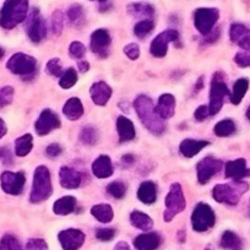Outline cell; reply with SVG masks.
Returning a JSON list of instances; mask_svg holds the SVG:
<instances>
[{
    "label": "cell",
    "mask_w": 250,
    "mask_h": 250,
    "mask_svg": "<svg viewBox=\"0 0 250 250\" xmlns=\"http://www.w3.org/2000/svg\"><path fill=\"white\" fill-rule=\"evenodd\" d=\"M134 108H135L141 123L145 125V128L150 133H152L153 135H161L165 133V123H163L162 118L158 115L156 105L153 104V101L150 97L145 95L136 97L135 102H134Z\"/></svg>",
    "instance_id": "cell-1"
},
{
    "label": "cell",
    "mask_w": 250,
    "mask_h": 250,
    "mask_svg": "<svg viewBox=\"0 0 250 250\" xmlns=\"http://www.w3.org/2000/svg\"><path fill=\"white\" fill-rule=\"evenodd\" d=\"M28 15V0H5L0 10V26L4 30H13L23 22Z\"/></svg>",
    "instance_id": "cell-2"
},
{
    "label": "cell",
    "mask_w": 250,
    "mask_h": 250,
    "mask_svg": "<svg viewBox=\"0 0 250 250\" xmlns=\"http://www.w3.org/2000/svg\"><path fill=\"white\" fill-rule=\"evenodd\" d=\"M249 190V184L245 182H234L230 184H217L212 189V198L215 201L226 205L235 206L239 203L244 193Z\"/></svg>",
    "instance_id": "cell-3"
},
{
    "label": "cell",
    "mask_w": 250,
    "mask_h": 250,
    "mask_svg": "<svg viewBox=\"0 0 250 250\" xmlns=\"http://www.w3.org/2000/svg\"><path fill=\"white\" fill-rule=\"evenodd\" d=\"M52 191L53 188L49 170L45 166H38L35 170V174H33L30 201L32 204L42 203L52 195Z\"/></svg>",
    "instance_id": "cell-4"
},
{
    "label": "cell",
    "mask_w": 250,
    "mask_h": 250,
    "mask_svg": "<svg viewBox=\"0 0 250 250\" xmlns=\"http://www.w3.org/2000/svg\"><path fill=\"white\" fill-rule=\"evenodd\" d=\"M166 210L163 213V220L166 222H170L178 213L182 212L187 206L183 189L179 183H173L168 191V195L165 199Z\"/></svg>",
    "instance_id": "cell-5"
},
{
    "label": "cell",
    "mask_w": 250,
    "mask_h": 250,
    "mask_svg": "<svg viewBox=\"0 0 250 250\" xmlns=\"http://www.w3.org/2000/svg\"><path fill=\"white\" fill-rule=\"evenodd\" d=\"M6 68L15 75L32 78L37 71V60L25 53H15L9 58Z\"/></svg>",
    "instance_id": "cell-6"
},
{
    "label": "cell",
    "mask_w": 250,
    "mask_h": 250,
    "mask_svg": "<svg viewBox=\"0 0 250 250\" xmlns=\"http://www.w3.org/2000/svg\"><path fill=\"white\" fill-rule=\"evenodd\" d=\"M226 97H230V95L225 83V76L222 73H216L211 81L210 103H208L210 115H215L220 112L221 108L223 107Z\"/></svg>",
    "instance_id": "cell-7"
},
{
    "label": "cell",
    "mask_w": 250,
    "mask_h": 250,
    "mask_svg": "<svg viewBox=\"0 0 250 250\" xmlns=\"http://www.w3.org/2000/svg\"><path fill=\"white\" fill-rule=\"evenodd\" d=\"M216 222V216L210 205L205 203H199L195 206L191 215V225L196 232H206L212 228Z\"/></svg>",
    "instance_id": "cell-8"
},
{
    "label": "cell",
    "mask_w": 250,
    "mask_h": 250,
    "mask_svg": "<svg viewBox=\"0 0 250 250\" xmlns=\"http://www.w3.org/2000/svg\"><path fill=\"white\" fill-rule=\"evenodd\" d=\"M218 18H220L218 9L200 8L194 13V25L201 35L208 36L213 31Z\"/></svg>",
    "instance_id": "cell-9"
},
{
    "label": "cell",
    "mask_w": 250,
    "mask_h": 250,
    "mask_svg": "<svg viewBox=\"0 0 250 250\" xmlns=\"http://www.w3.org/2000/svg\"><path fill=\"white\" fill-rule=\"evenodd\" d=\"M26 177L23 172H10V170H5L0 175V184H1V189L4 193L9 194V195L18 196L23 191L25 188Z\"/></svg>",
    "instance_id": "cell-10"
},
{
    "label": "cell",
    "mask_w": 250,
    "mask_h": 250,
    "mask_svg": "<svg viewBox=\"0 0 250 250\" xmlns=\"http://www.w3.org/2000/svg\"><path fill=\"white\" fill-rule=\"evenodd\" d=\"M26 32L28 38L33 43H40L47 36V25L44 19L40 14L38 9H33L27 18V25H26Z\"/></svg>",
    "instance_id": "cell-11"
},
{
    "label": "cell",
    "mask_w": 250,
    "mask_h": 250,
    "mask_svg": "<svg viewBox=\"0 0 250 250\" xmlns=\"http://www.w3.org/2000/svg\"><path fill=\"white\" fill-rule=\"evenodd\" d=\"M223 167V162L221 160L208 156L203 158L196 165V172H198V180L200 184H206L216 173L220 172Z\"/></svg>",
    "instance_id": "cell-12"
},
{
    "label": "cell",
    "mask_w": 250,
    "mask_h": 250,
    "mask_svg": "<svg viewBox=\"0 0 250 250\" xmlns=\"http://www.w3.org/2000/svg\"><path fill=\"white\" fill-rule=\"evenodd\" d=\"M179 38V33L175 30H166L161 32L155 40L152 41L150 47L151 54L155 58L166 57L168 52V44L170 42H175Z\"/></svg>",
    "instance_id": "cell-13"
},
{
    "label": "cell",
    "mask_w": 250,
    "mask_h": 250,
    "mask_svg": "<svg viewBox=\"0 0 250 250\" xmlns=\"http://www.w3.org/2000/svg\"><path fill=\"white\" fill-rule=\"evenodd\" d=\"M85 233L76 228L64 229L58 234V239L64 250H79L85 243Z\"/></svg>",
    "instance_id": "cell-14"
},
{
    "label": "cell",
    "mask_w": 250,
    "mask_h": 250,
    "mask_svg": "<svg viewBox=\"0 0 250 250\" xmlns=\"http://www.w3.org/2000/svg\"><path fill=\"white\" fill-rule=\"evenodd\" d=\"M60 124H62L60 119L53 110L43 109L35 124L36 133L40 136H44L50 131L60 128Z\"/></svg>",
    "instance_id": "cell-15"
},
{
    "label": "cell",
    "mask_w": 250,
    "mask_h": 250,
    "mask_svg": "<svg viewBox=\"0 0 250 250\" xmlns=\"http://www.w3.org/2000/svg\"><path fill=\"white\" fill-rule=\"evenodd\" d=\"M110 42H112V40H110L109 32L107 30H104V28L96 30L91 35V50L96 55H98V57L105 58L108 55V49H109Z\"/></svg>",
    "instance_id": "cell-16"
},
{
    "label": "cell",
    "mask_w": 250,
    "mask_h": 250,
    "mask_svg": "<svg viewBox=\"0 0 250 250\" xmlns=\"http://www.w3.org/2000/svg\"><path fill=\"white\" fill-rule=\"evenodd\" d=\"M225 175L234 182H239L243 178L250 177V168L247 167V161L244 158H238L226 163Z\"/></svg>",
    "instance_id": "cell-17"
},
{
    "label": "cell",
    "mask_w": 250,
    "mask_h": 250,
    "mask_svg": "<svg viewBox=\"0 0 250 250\" xmlns=\"http://www.w3.org/2000/svg\"><path fill=\"white\" fill-rule=\"evenodd\" d=\"M59 179L60 185L65 189H76L83 183V175L79 170L74 168L64 166L59 170Z\"/></svg>",
    "instance_id": "cell-18"
},
{
    "label": "cell",
    "mask_w": 250,
    "mask_h": 250,
    "mask_svg": "<svg viewBox=\"0 0 250 250\" xmlns=\"http://www.w3.org/2000/svg\"><path fill=\"white\" fill-rule=\"evenodd\" d=\"M90 95L93 103L102 107V105L107 104V102L112 97V88L104 81H98L91 86Z\"/></svg>",
    "instance_id": "cell-19"
},
{
    "label": "cell",
    "mask_w": 250,
    "mask_h": 250,
    "mask_svg": "<svg viewBox=\"0 0 250 250\" xmlns=\"http://www.w3.org/2000/svg\"><path fill=\"white\" fill-rule=\"evenodd\" d=\"M161 242L162 239L158 233H144L134 239V247L136 248V250H156L160 247Z\"/></svg>",
    "instance_id": "cell-20"
},
{
    "label": "cell",
    "mask_w": 250,
    "mask_h": 250,
    "mask_svg": "<svg viewBox=\"0 0 250 250\" xmlns=\"http://www.w3.org/2000/svg\"><path fill=\"white\" fill-rule=\"evenodd\" d=\"M158 115L162 119H169L174 115L175 112V98L170 93H163L158 98L157 105H156Z\"/></svg>",
    "instance_id": "cell-21"
},
{
    "label": "cell",
    "mask_w": 250,
    "mask_h": 250,
    "mask_svg": "<svg viewBox=\"0 0 250 250\" xmlns=\"http://www.w3.org/2000/svg\"><path fill=\"white\" fill-rule=\"evenodd\" d=\"M117 130L120 143H128L135 139L136 131L134 123L126 117H119L117 119Z\"/></svg>",
    "instance_id": "cell-22"
},
{
    "label": "cell",
    "mask_w": 250,
    "mask_h": 250,
    "mask_svg": "<svg viewBox=\"0 0 250 250\" xmlns=\"http://www.w3.org/2000/svg\"><path fill=\"white\" fill-rule=\"evenodd\" d=\"M210 145V141L205 140H193V139H185L179 146V151L184 157L191 158L198 155L201 150Z\"/></svg>",
    "instance_id": "cell-23"
},
{
    "label": "cell",
    "mask_w": 250,
    "mask_h": 250,
    "mask_svg": "<svg viewBox=\"0 0 250 250\" xmlns=\"http://www.w3.org/2000/svg\"><path fill=\"white\" fill-rule=\"evenodd\" d=\"M92 173L100 179L109 178L113 174V165L107 155H101L92 163Z\"/></svg>",
    "instance_id": "cell-24"
},
{
    "label": "cell",
    "mask_w": 250,
    "mask_h": 250,
    "mask_svg": "<svg viewBox=\"0 0 250 250\" xmlns=\"http://www.w3.org/2000/svg\"><path fill=\"white\" fill-rule=\"evenodd\" d=\"M138 198L141 203L146 205H152L157 200V187L153 182H144L141 183L138 190Z\"/></svg>",
    "instance_id": "cell-25"
},
{
    "label": "cell",
    "mask_w": 250,
    "mask_h": 250,
    "mask_svg": "<svg viewBox=\"0 0 250 250\" xmlns=\"http://www.w3.org/2000/svg\"><path fill=\"white\" fill-rule=\"evenodd\" d=\"M62 113L68 119L78 120L83 114V105L78 97H73L68 100L62 107Z\"/></svg>",
    "instance_id": "cell-26"
},
{
    "label": "cell",
    "mask_w": 250,
    "mask_h": 250,
    "mask_svg": "<svg viewBox=\"0 0 250 250\" xmlns=\"http://www.w3.org/2000/svg\"><path fill=\"white\" fill-rule=\"evenodd\" d=\"M76 208V199L74 196H64L57 200L53 206V211L55 215L66 216L74 212Z\"/></svg>",
    "instance_id": "cell-27"
},
{
    "label": "cell",
    "mask_w": 250,
    "mask_h": 250,
    "mask_svg": "<svg viewBox=\"0 0 250 250\" xmlns=\"http://www.w3.org/2000/svg\"><path fill=\"white\" fill-rule=\"evenodd\" d=\"M221 247L226 250H243V240L237 233L226 230L221 237Z\"/></svg>",
    "instance_id": "cell-28"
},
{
    "label": "cell",
    "mask_w": 250,
    "mask_h": 250,
    "mask_svg": "<svg viewBox=\"0 0 250 250\" xmlns=\"http://www.w3.org/2000/svg\"><path fill=\"white\" fill-rule=\"evenodd\" d=\"M130 222L134 227L138 228V229L145 230V232H147V230H150L153 227L152 218L148 215H146V213L138 210L133 211L130 213Z\"/></svg>",
    "instance_id": "cell-29"
},
{
    "label": "cell",
    "mask_w": 250,
    "mask_h": 250,
    "mask_svg": "<svg viewBox=\"0 0 250 250\" xmlns=\"http://www.w3.org/2000/svg\"><path fill=\"white\" fill-rule=\"evenodd\" d=\"M91 213L97 221L102 223H109L114 217V212L108 204H98L91 208Z\"/></svg>",
    "instance_id": "cell-30"
},
{
    "label": "cell",
    "mask_w": 250,
    "mask_h": 250,
    "mask_svg": "<svg viewBox=\"0 0 250 250\" xmlns=\"http://www.w3.org/2000/svg\"><path fill=\"white\" fill-rule=\"evenodd\" d=\"M33 138L31 134H25L15 140V153L19 157H26L32 151Z\"/></svg>",
    "instance_id": "cell-31"
},
{
    "label": "cell",
    "mask_w": 250,
    "mask_h": 250,
    "mask_svg": "<svg viewBox=\"0 0 250 250\" xmlns=\"http://www.w3.org/2000/svg\"><path fill=\"white\" fill-rule=\"evenodd\" d=\"M248 88H249V80L248 79L242 78L235 81L234 86H233V92L230 95V102L235 105L239 104L243 98H244Z\"/></svg>",
    "instance_id": "cell-32"
},
{
    "label": "cell",
    "mask_w": 250,
    "mask_h": 250,
    "mask_svg": "<svg viewBox=\"0 0 250 250\" xmlns=\"http://www.w3.org/2000/svg\"><path fill=\"white\" fill-rule=\"evenodd\" d=\"M128 11L131 14V15L136 16V18H144L145 20H150L153 16V10L152 6L150 4L145 3H134L131 5H129Z\"/></svg>",
    "instance_id": "cell-33"
},
{
    "label": "cell",
    "mask_w": 250,
    "mask_h": 250,
    "mask_svg": "<svg viewBox=\"0 0 250 250\" xmlns=\"http://www.w3.org/2000/svg\"><path fill=\"white\" fill-rule=\"evenodd\" d=\"M213 131L218 138H227L235 133V124L233 120L223 119L215 125Z\"/></svg>",
    "instance_id": "cell-34"
},
{
    "label": "cell",
    "mask_w": 250,
    "mask_h": 250,
    "mask_svg": "<svg viewBox=\"0 0 250 250\" xmlns=\"http://www.w3.org/2000/svg\"><path fill=\"white\" fill-rule=\"evenodd\" d=\"M66 15H68L69 21H70L73 25L78 26V27H80V26L85 22V13H83V6L79 5V4L70 6V8L68 9Z\"/></svg>",
    "instance_id": "cell-35"
},
{
    "label": "cell",
    "mask_w": 250,
    "mask_h": 250,
    "mask_svg": "<svg viewBox=\"0 0 250 250\" xmlns=\"http://www.w3.org/2000/svg\"><path fill=\"white\" fill-rule=\"evenodd\" d=\"M76 83H78V73L74 68H69L65 73L62 74L59 80L60 87L64 88V90H69V88L74 87Z\"/></svg>",
    "instance_id": "cell-36"
},
{
    "label": "cell",
    "mask_w": 250,
    "mask_h": 250,
    "mask_svg": "<svg viewBox=\"0 0 250 250\" xmlns=\"http://www.w3.org/2000/svg\"><path fill=\"white\" fill-rule=\"evenodd\" d=\"M0 250H22V247L15 235L5 234L0 239Z\"/></svg>",
    "instance_id": "cell-37"
},
{
    "label": "cell",
    "mask_w": 250,
    "mask_h": 250,
    "mask_svg": "<svg viewBox=\"0 0 250 250\" xmlns=\"http://www.w3.org/2000/svg\"><path fill=\"white\" fill-rule=\"evenodd\" d=\"M153 27H155V23L152 20H143L136 23L135 27H134V33H135L136 37L144 38L152 32Z\"/></svg>",
    "instance_id": "cell-38"
},
{
    "label": "cell",
    "mask_w": 250,
    "mask_h": 250,
    "mask_svg": "<svg viewBox=\"0 0 250 250\" xmlns=\"http://www.w3.org/2000/svg\"><path fill=\"white\" fill-rule=\"evenodd\" d=\"M80 140L85 145H95L98 140L97 130L95 128H92V126H85L80 133Z\"/></svg>",
    "instance_id": "cell-39"
},
{
    "label": "cell",
    "mask_w": 250,
    "mask_h": 250,
    "mask_svg": "<svg viewBox=\"0 0 250 250\" xmlns=\"http://www.w3.org/2000/svg\"><path fill=\"white\" fill-rule=\"evenodd\" d=\"M107 191L115 199H123L124 198L125 193H126V184L119 180L110 183L107 187Z\"/></svg>",
    "instance_id": "cell-40"
},
{
    "label": "cell",
    "mask_w": 250,
    "mask_h": 250,
    "mask_svg": "<svg viewBox=\"0 0 250 250\" xmlns=\"http://www.w3.org/2000/svg\"><path fill=\"white\" fill-rule=\"evenodd\" d=\"M248 31H249V28H248L247 26L242 25V23H233L229 28L230 41L237 44V43L239 42V41L242 40L245 35H247Z\"/></svg>",
    "instance_id": "cell-41"
},
{
    "label": "cell",
    "mask_w": 250,
    "mask_h": 250,
    "mask_svg": "<svg viewBox=\"0 0 250 250\" xmlns=\"http://www.w3.org/2000/svg\"><path fill=\"white\" fill-rule=\"evenodd\" d=\"M45 70L49 75L54 76V78H62V64H60L59 58H53L49 62H47V66H45Z\"/></svg>",
    "instance_id": "cell-42"
},
{
    "label": "cell",
    "mask_w": 250,
    "mask_h": 250,
    "mask_svg": "<svg viewBox=\"0 0 250 250\" xmlns=\"http://www.w3.org/2000/svg\"><path fill=\"white\" fill-rule=\"evenodd\" d=\"M14 88L11 86H4L0 88V108H4L10 104L14 100Z\"/></svg>",
    "instance_id": "cell-43"
},
{
    "label": "cell",
    "mask_w": 250,
    "mask_h": 250,
    "mask_svg": "<svg viewBox=\"0 0 250 250\" xmlns=\"http://www.w3.org/2000/svg\"><path fill=\"white\" fill-rule=\"evenodd\" d=\"M62 23H64V19H62V11L57 10L54 11L52 16V32L54 36H59L62 31Z\"/></svg>",
    "instance_id": "cell-44"
},
{
    "label": "cell",
    "mask_w": 250,
    "mask_h": 250,
    "mask_svg": "<svg viewBox=\"0 0 250 250\" xmlns=\"http://www.w3.org/2000/svg\"><path fill=\"white\" fill-rule=\"evenodd\" d=\"M69 53H70V55L74 58V59L80 60L85 57L86 47L81 42L75 41V42L71 43L70 47H69Z\"/></svg>",
    "instance_id": "cell-45"
},
{
    "label": "cell",
    "mask_w": 250,
    "mask_h": 250,
    "mask_svg": "<svg viewBox=\"0 0 250 250\" xmlns=\"http://www.w3.org/2000/svg\"><path fill=\"white\" fill-rule=\"evenodd\" d=\"M234 62L240 68H250V52H238L234 57Z\"/></svg>",
    "instance_id": "cell-46"
},
{
    "label": "cell",
    "mask_w": 250,
    "mask_h": 250,
    "mask_svg": "<svg viewBox=\"0 0 250 250\" xmlns=\"http://www.w3.org/2000/svg\"><path fill=\"white\" fill-rule=\"evenodd\" d=\"M115 235V229L113 228H98L96 230V238L102 242H108V240H112Z\"/></svg>",
    "instance_id": "cell-47"
},
{
    "label": "cell",
    "mask_w": 250,
    "mask_h": 250,
    "mask_svg": "<svg viewBox=\"0 0 250 250\" xmlns=\"http://www.w3.org/2000/svg\"><path fill=\"white\" fill-rule=\"evenodd\" d=\"M0 161L4 166H13L14 163V157L13 152H11L10 148L8 146H3L0 147Z\"/></svg>",
    "instance_id": "cell-48"
},
{
    "label": "cell",
    "mask_w": 250,
    "mask_h": 250,
    "mask_svg": "<svg viewBox=\"0 0 250 250\" xmlns=\"http://www.w3.org/2000/svg\"><path fill=\"white\" fill-rule=\"evenodd\" d=\"M124 53L130 60H136L140 57V48L136 43H129L124 47Z\"/></svg>",
    "instance_id": "cell-49"
},
{
    "label": "cell",
    "mask_w": 250,
    "mask_h": 250,
    "mask_svg": "<svg viewBox=\"0 0 250 250\" xmlns=\"http://www.w3.org/2000/svg\"><path fill=\"white\" fill-rule=\"evenodd\" d=\"M26 249L27 250H47L48 245L43 239H40V238H33V239H30L27 242V244H26Z\"/></svg>",
    "instance_id": "cell-50"
},
{
    "label": "cell",
    "mask_w": 250,
    "mask_h": 250,
    "mask_svg": "<svg viewBox=\"0 0 250 250\" xmlns=\"http://www.w3.org/2000/svg\"><path fill=\"white\" fill-rule=\"evenodd\" d=\"M208 115H210V109H208V105L205 104L198 107V109L194 112V117H195V119L198 120V122H203V120H205Z\"/></svg>",
    "instance_id": "cell-51"
},
{
    "label": "cell",
    "mask_w": 250,
    "mask_h": 250,
    "mask_svg": "<svg viewBox=\"0 0 250 250\" xmlns=\"http://www.w3.org/2000/svg\"><path fill=\"white\" fill-rule=\"evenodd\" d=\"M62 152V146H60L59 144H50V145L45 148V153H47V156H49L50 158L58 157V156H60Z\"/></svg>",
    "instance_id": "cell-52"
},
{
    "label": "cell",
    "mask_w": 250,
    "mask_h": 250,
    "mask_svg": "<svg viewBox=\"0 0 250 250\" xmlns=\"http://www.w3.org/2000/svg\"><path fill=\"white\" fill-rule=\"evenodd\" d=\"M78 69L80 73H86V71H88V69H90V62H88L87 60H80V62H78Z\"/></svg>",
    "instance_id": "cell-53"
},
{
    "label": "cell",
    "mask_w": 250,
    "mask_h": 250,
    "mask_svg": "<svg viewBox=\"0 0 250 250\" xmlns=\"http://www.w3.org/2000/svg\"><path fill=\"white\" fill-rule=\"evenodd\" d=\"M8 133V126H6V123L4 122L1 118H0V139H3L4 136Z\"/></svg>",
    "instance_id": "cell-54"
},
{
    "label": "cell",
    "mask_w": 250,
    "mask_h": 250,
    "mask_svg": "<svg viewBox=\"0 0 250 250\" xmlns=\"http://www.w3.org/2000/svg\"><path fill=\"white\" fill-rule=\"evenodd\" d=\"M114 250H130V247L126 242H119L115 244Z\"/></svg>",
    "instance_id": "cell-55"
},
{
    "label": "cell",
    "mask_w": 250,
    "mask_h": 250,
    "mask_svg": "<svg viewBox=\"0 0 250 250\" xmlns=\"http://www.w3.org/2000/svg\"><path fill=\"white\" fill-rule=\"evenodd\" d=\"M123 162L126 163V165H131V163L134 162V157L131 155H125L124 157H123Z\"/></svg>",
    "instance_id": "cell-56"
},
{
    "label": "cell",
    "mask_w": 250,
    "mask_h": 250,
    "mask_svg": "<svg viewBox=\"0 0 250 250\" xmlns=\"http://www.w3.org/2000/svg\"><path fill=\"white\" fill-rule=\"evenodd\" d=\"M203 86H204V83H203V78H199L198 83H196V85H195L196 91H200L201 88H203Z\"/></svg>",
    "instance_id": "cell-57"
},
{
    "label": "cell",
    "mask_w": 250,
    "mask_h": 250,
    "mask_svg": "<svg viewBox=\"0 0 250 250\" xmlns=\"http://www.w3.org/2000/svg\"><path fill=\"white\" fill-rule=\"evenodd\" d=\"M4 54H5V50H4L3 48L0 47V59H1V58L4 57Z\"/></svg>",
    "instance_id": "cell-58"
},
{
    "label": "cell",
    "mask_w": 250,
    "mask_h": 250,
    "mask_svg": "<svg viewBox=\"0 0 250 250\" xmlns=\"http://www.w3.org/2000/svg\"><path fill=\"white\" fill-rule=\"evenodd\" d=\"M247 118L250 120V105H249V108H248V110H247Z\"/></svg>",
    "instance_id": "cell-59"
},
{
    "label": "cell",
    "mask_w": 250,
    "mask_h": 250,
    "mask_svg": "<svg viewBox=\"0 0 250 250\" xmlns=\"http://www.w3.org/2000/svg\"><path fill=\"white\" fill-rule=\"evenodd\" d=\"M205 250H213L212 249V247H211V245H208V248H206V249Z\"/></svg>",
    "instance_id": "cell-60"
},
{
    "label": "cell",
    "mask_w": 250,
    "mask_h": 250,
    "mask_svg": "<svg viewBox=\"0 0 250 250\" xmlns=\"http://www.w3.org/2000/svg\"><path fill=\"white\" fill-rule=\"evenodd\" d=\"M97 1H100V3H105L107 0H97Z\"/></svg>",
    "instance_id": "cell-61"
}]
</instances>
